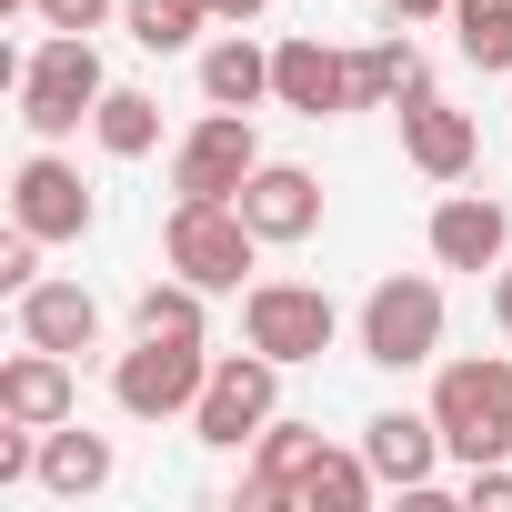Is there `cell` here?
<instances>
[{"mask_svg":"<svg viewBox=\"0 0 512 512\" xmlns=\"http://www.w3.org/2000/svg\"><path fill=\"white\" fill-rule=\"evenodd\" d=\"M442 352V282L432 272H392V282H372V302H362V362H382V372H422Z\"/></svg>","mask_w":512,"mask_h":512,"instance_id":"6","label":"cell"},{"mask_svg":"<svg viewBox=\"0 0 512 512\" xmlns=\"http://www.w3.org/2000/svg\"><path fill=\"white\" fill-rule=\"evenodd\" d=\"M272 11V0H221V21H262Z\"/></svg>","mask_w":512,"mask_h":512,"instance_id":"31","label":"cell"},{"mask_svg":"<svg viewBox=\"0 0 512 512\" xmlns=\"http://www.w3.org/2000/svg\"><path fill=\"white\" fill-rule=\"evenodd\" d=\"M502 251H512V211H502L492 191L432 201V262H442V272H492Z\"/></svg>","mask_w":512,"mask_h":512,"instance_id":"11","label":"cell"},{"mask_svg":"<svg viewBox=\"0 0 512 512\" xmlns=\"http://www.w3.org/2000/svg\"><path fill=\"white\" fill-rule=\"evenodd\" d=\"M251 171H262V141H251V111H201L171 151V191L181 201H231Z\"/></svg>","mask_w":512,"mask_h":512,"instance_id":"8","label":"cell"},{"mask_svg":"<svg viewBox=\"0 0 512 512\" xmlns=\"http://www.w3.org/2000/svg\"><path fill=\"white\" fill-rule=\"evenodd\" d=\"M492 322H502V332H512V272H502V282H492Z\"/></svg>","mask_w":512,"mask_h":512,"instance_id":"30","label":"cell"},{"mask_svg":"<svg viewBox=\"0 0 512 512\" xmlns=\"http://www.w3.org/2000/svg\"><path fill=\"white\" fill-rule=\"evenodd\" d=\"M272 101L302 111V121H332V111H362L352 101V51H332L322 31H292L272 51Z\"/></svg>","mask_w":512,"mask_h":512,"instance_id":"9","label":"cell"},{"mask_svg":"<svg viewBox=\"0 0 512 512\" xmlns=\"http://www.w3.org/2000/svg\"><path fill=\"white\" fill-rule=\"evenodd\" d=\"M41 21H51V31H101L111 0H41Z\"/></svg>","mask_w":512,"mask_h":512,"instance_id":"28","label":"cell"},{"mask_svg":"<svg viewBox=\"0 0 512 512\" xmlns=\"http://www.w3.org/2000/svg\"><path fill=\"white\" fill-rule=\"evenodd\" d=\"M111 472H121L111 432H71V422H51V432H41V492H61V502H91Z\"/></svg>","mask_w":512,"mask_h":512,"instance_id":"18","label":"cell"},{"mask_svg":"<svg viewBox=\"0 0 512 512\" xmlns=\"http://www.w3.org/2000/svg\"><path fill=\"white\" fill-rule=\"evenodd\" d=\"M131 11V41L141 51H191L201 21H221V0H121Z\"/></svg>","mask_w":512,"mask_h":512,"instance_id":"24","label":"cell"},{"mask_svg":"<svg viewBox=\"0 0 512 512\" xmlns=\"http://www.w3.org/2000/svg\"><path fill=\"white\" fill-rule=\"evenodd\" d=\"M392 21H452V0H382Z\"/></svg>","mask_w":512,"mask_h":512,"instance_id":"29","label":"cell"},{"mask_svg":"<svg viewBox=\"0 0 512 512\" xmlns=\"http://www.w3.org/2000/svg\"><path fill=\"white\" fill-rule=\"evenodd\" d=\"M101 91H111V71H101L91 31H51V41L21 61V121H31V141H71V131L101 111Z\"/></svg>","mask_w":512,"mask_h":512,"instance_id":"2","label":"cell"},{"mask_svg":"<svg viewBox=\"0 0 512 512\" xmlns=\"http://www.w3.org/2000/svg\"><path fill=\"white\" fill-rule=\"evenodd\" d=\"M71 402H81V382H71V352H41V342H21L11 362H0V412H11V422L51 432V422H71Z\"/></svg>","mask_w":512,"mask_h":512,"instance_id":"14","label":"cell"},{"mask_svg":"<svg viewBox=\"0 0 512 512\" xmlns=\"http://www.w3.org/2000/svg\"><path fill=\"white\" fill-rule=\"evenodd\" d=\"M322 462V432L312 422H282L272 412V432L251 442V472H241V502L251 512H282V502H302V472Z\"/></svg>","mask_w":512,"mask_h":512,"instance_id":"16","label":"cell"},{"mask_svg":"<svg viewBox=\"0 0 512 512\" xmlns=\"http://www.w3.org/2000/svg\"><path fill=\"white\" fill-rule=\"evenodd\" d=\"M432 422L452 462H512V352L442 362L432 372Z\"/></svg>","mask_w":512,"mask_h":512,"instance_id":"1","label":"cell"},{"mask_svg":"<svg viewBox=\"0 0 512 512\" xmlns=\"http://www.w3.org/2000/svg\"><path fill=\"white\" fill-rule=\"evenodd\" d=\"M0 11H41V0H0Z\"/></svg>","mask_w":512,"mask_h":512,"instance_id":"32","label":"cell"},{"mask_svg":"<svg viewBox=\"0 0 512 512\" xmlns=\"http://www.w3.org/2000/svg\"><path fill=\"white\" fill-rule=\"evenodd\" d=\"M462 502L472 512H512V462H462Z\"/></svg>","mask_w":512,"mask_h":512,"instance_id":"27","label":"cell"},{"mask_svg":"<svg viewBox=\"0 0 512 512\" xmlns=\"http://www.w3.org/2000/svg\"><path fill=\"white\" fill-rule=\"evenodd\" d=\"M452 41L472 71H512V0H452Z\"/></svg>","mask_w":512,"mask_h":512,"instance_id":"25","label":"cell"},{"mask_svg":"<svg viewBox=\"0 0 512 512\" xmlns=\"http://www.w3.org/2000/svg\"><path fill=\"white\" fill-rule=\"evenodd\" d=\"M372 492H382L372 452H332L322 442V462L302 472V512H372Z\"/></svg>","mask_w":512,"mask_h":512,"instance_id":"22","label":"cell"},{"mask_svg":"<svg viewBox=\"0 0 512 512\" xmlns=\"http://www.w3.org/2000/svg\"><path fill=\"white\" fill-rule=\"evenodd\" d=\"M91 141L111 151V161H151V141H161V101L151 91H101V111H91Z\"/></svg>","mask_w":512,"mask_h":512,"instance_id":"21","label":"cell"},{"mask_svg":"<svg viewBox=\"0 0 512 512\" xmlns=\"http://www.w3.org/2000/svg\"><path fill=\"white\" fill-rule=\"evenodd\" d=\"M272 412H282V362L272 352H221L211 382H201V402H191V432L211 452H251L272 432Z\"/></svg>","mask_w":512,"mask_h":512,"instance_id":"4","label":"cell"},{"mask_svg":"<svg viewBox=\"0 0 512 512\" xmlns=\"http://www.w3.org/2000/svg\"><path fill=\"white\" fill-rule=\"evenodd\" d=\"M402 151H412V171H422V181H462V171H472V151H482V131H472V111H452V101L412 91V101H402Z\"/></svg>","mask_w":512,"mask_h":512,"instance_id":"15","label":"cell"},{"mask_svg":"<svg viewBox=\"0 0 512 512\" xmlns=\"http://www.w3.org/2000/svg\"><path fill=\"white\" fill-rule=\"evenodd\" d=\"M412 91H432V71H422L412 41H362V51H352V101H362V111H402Z\"/></svg>","mask_w":512,"mask_h":512,"instance_id":"20","label":"cell"},{"mask_svg":"<svg viewBox=\"0 0 512 512\" xmlns=\"http://www.w3.org/2000/svg\"><path fill=\"white\" fill-rule=\"evenodd\" d=\"M11 221L41 231V241H81V231L101 221V201L81 191V171H71L61 151H31V161L11 171Z\"/></svg>","mask_w":512,"mask_h":512,"instance_id":"10","label":"cell"},{"mask_svg":"<svg viewBox=\"0 0 512 512\" xmlns=\"http://www.w3.org/2000/svg\"><path fill=\"white\" fill-rule=\"evenodd\" d=\"M31 282H41V231H21V221H11V241H0V292L21 302Z\"/></svg>","mask_w":512,"mask_h":512,"instance_id":"26","label":"cell"},{"mask_svg":"<svg viewBox=\"0 0 512 512\" xmlns=\"http://www.w3.org/2000/svg\"><path fill=\"white\" fill-rule=\"evenodd\" d=\"M241 342L272 352V362L292 372V362H322V352L342 342V312H332L322 282H251V292H241Z\"/></svg>","mask_w":512,"mask_h":512,"instance_id":"5","label":"cell"},{"mask_svg":"<svg viewBox=\"0 0 512 512\" xmlns=\"http://www.w3.org/2000/svg\"><path fill=\"white\" fill-rule=\"evenodd\" d=\"M231 201H241V221L262 231V241H312V231H322V181H312L302 161H262Z\"/></svg>","mask_w":512,"mask_h":512,"instance_id":"12","label":"cell"},{"mask_svg":"<svg viewBox=\"0 0 512 512\" xmlns=\"http://www.w3.org/2000/svg\"><path fill=\"white\" fill-rule=\"evenodd\" d=\"M362 452H372L382 492H432V472H442V422H432V412H372V422H362Z\"/></svg>","mask_w":512,"mask_h":512,"instance_id":"13","label":"cell"},{"mask_svg":"<svg viewBox=\"0 0 512 512\" xmlns=\"http://www.w3.org/2000/svg\"><path fill=\"white\" fill-rule=\"evenodd\" d=\"M21 342H41V352H91L101 342V302L81 292V282H31L21 292Z\"/></svg>","mask_w":512,"mask_h":512,"instance_id":"17","label":"cell"},{"mask_svg":"<svg viewBox=\"0 0 512 512\" xmlns=\"http://www.w3.org/2000/svg\"><path fill=\"white\" fill-rule=\"evenodd\" d=\"M201 302H211V292L171 272V282H141L131 322H141V332H161V342H211V312H201Z\"/></svg>","mask_w":512,"mask_h":512,"instance_id":"23","label":"cell"},{"mask_svg":"<svg viewBox=\"0 0 512 512\" xmlns=\"http://www.w3.org/2000/svg\"><path fill=\"white\" fill-rule=\"evenodd\" d=\"M251 251H262V231L241 221V201H171V221H161V262L201 292H241Z\"/></svg>","mask_w":512,"mask_h":512,"instance_id":"3","label":"cell"},{"mask_svg":"<svg viewBox=\"0 0 512 512\" xmlns=\"http://www.w3.org/2000/svg\"><path fill=\"white\" fill-rule=\"evenodd\" d=\"M201 101H211V111H251V101H272V51L251 41V31L211 41V51H201Z\"/></svg>","mask_w":512,"mask_h":512,"instance_id":"19","label":"cell"},{"mask_svg":"<svg viewBox=\"0 0 512 512\" xmlns=\"http://www.w3.org/2000/svg\"><path fill=\"white\" fill-rule=\"evenodd\" d=\"M201 382H211V352H201V342H161V332H141V342L111 362V402H121L131 422H181V412L201 402Z\"/></svg>","mask_w":512,"mask_h":512,"instance_id":"7","label":"cell"}]
</instances>
